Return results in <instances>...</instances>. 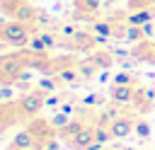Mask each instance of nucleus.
<instances>
[{"label": "nucleus", "mask_w": 155, "mask_h": 150, "mask_svg": "<svg viewBox=\"0 0 155 150\" xmlns=\"http://www.w3.org/2000/svg\"><path fill=\"white\" fill-rule=\"evenodd\" d=\"M15 97V85H0V102H10Z\"/></svg>", "instance_id": "7c9ffc66"}, {"label": "nucleus", "mask_w": 155, "mask_h": 150, "mask_svg": "<svg viewBox=\"0 0 155 150\" xmlns=\"http://www.w3.org/2000/svg\"><path fill=\"white\" fill-rule=\"evenodd\" d=\"M53 77H56L58 82H63V85H75V82L80 80V73H78V65H63V68L56 70Z\"/></svg>", "instance_id": "f8f14e48"}, {"label": "nucleus", "mask_w": 155, "mask_h": 150, "mask_svg": "<svg viewBox=\"0 0 155 150\" xmlns=\"http://www.w3.org/2000/svg\"><path fill=\"white\" fill-rule=\"evenodd\" d=\"M102 150H109V148H107V145H104V148H102Z\"/></svg>", "instance_id": "79ce46f5"}, {"label": "nucleus", "mask_w": 155, "mask_h": 150, "mask_svg": "<svg viewBox=\"0 0 155 150\" xmlns=\"http://www.w3.org/2000/svg\"><path fill=\"white\" fill-rule=\"evenodd\" d=\"M133 102L138 104V106H143V111L155 102V90L153 87H136V97H133Z\"/></svg>", "instance_id": "4468645a"}, {"label": "nucleus", "mask_w": 155, "mask_h": 150, "mask_svg": "<svg viewBox=\"0 0 155 150\" xmlns=\"http://www.w3.org/2000/svg\"><path fill=\"white\" fill-rule=\"evenodd\" d=\"M68 121H70V116H68V114H63V111H56V114L51 116V126H53V128H63Z\"/></svg>", "instance_id": "c85d7f7f"}, {"label": "nucleus", "mask_w": 155, "mask_h": 150, "mask_svg": "<svg viewBox=\"0 0 155 150\" xmlns=\"http://www.w3.org/2000/svg\"><path fill=\"white\" fill-rule=\"evenodd\" d=\"M133 126H136V121H133L131 116L119 114V116H116V119L109 123V131H111L114 140H124V138H128V135L133 133Z\"/></svg>", "instance_id": "20e7f679"}, {"label": "nucleus", "mask_w": 155, "mask_h": 150, "mask_svg": "<svg viewBox=\"0 0 155 150\" xmlns=\"http://www.w3.org/2000/svg\"><path fill=\"white\" fill-rule=\"evenodd\" d=\"M90 58H92V63H94L99 70H111V65H114V60H116L111 51H94Z\"/></svg>", "instance_id": "ddd939ff"}, {"label": "nucleus", "mask_w": 155, "mask_h": 150, "mask_svg": "<svg viewBox=\"0 0 155 150\" xmlns=\"http://www.w3.org/2000/svg\"><path fill=\"white\" fill-rule=\"evenodd\" d=\"M73 2H75V19L94 22V12L102 7L104 0H73Z\"/></svg>", "instance_id": "423d86ee"}, {"label": "nucleus", "mask_w": 155, "mask_h": 150, "mask_svg": "<svg viewBox=\"0 0 155 150\" xmlns=\"http://www.w3.org/2000/svg\"><path fill=\"white\" fill-rule=\"evenodd\" d=\"M150 5H155V0H150Z\"/></svg>", "instance_id": "a19ab883"}, {"label": "nucleus", "mask_w": 155, "mask_h": 150, "mask_svg": "<svg viewBox=\"0 0 155 150\" xmlns=\"http://www.w3.org/2000/svg\"><path fill=\"white\" fill-rule=\"evenodd\" d=\"M99 68L92 63V58H85V60H80L78 63V73H80V80H90L94 73H97Z\"/></svg>", "instance_id": "6ab92c4d"}, {"label": "nucleus", "mask_w": 155, "mask_h": 150, "mask_svg": "<svg viewBox=\"0 0 155 150\" xmlns=\"http://www.w3.org/2000/svg\"><path fill=\"white\" fill-rule=\"evenodd\" d=\"M143 34H145V39H153V34H155V24H153V22L143 24Z\"/></svg>", "instance_id": "473e14b6"}, {"label": "nucleus", "mask_w": 155, "mask_h": 150, "mask_svg": "<svg viewBox=\"0 0 155 150\" xmlns=\"http://www.w3.org/2000/svg\"><path fill=\"white\" fill-rule=\"evenodd\" d=\"M124 150H138V148H124Z\"/></svg>", "instance_id": "4c0bfd02"}, {"label": "nucleus", "mask_w": 155, "mask_h": 150, "mask_svg": "<svg viewBox=\"0 0 155 150\" xmlns=\"http://www.w3.org/2000/svg\"><path fill=\"white\" fill-rule=\"evenodd\" d=\"M56 111H63V114L73 116V111H75V104H73V102H63V104H61V106H58Z\"/></svg>", "instance_id": "2f4dec72"}, {"label": "nucleus", "mask_w": 155, "mask_h": 150, "mask_svg": "<svg viewBox=\"0 0 155 150\" xmlns=\"http://www.w3.org/2000/svg\"><path fill=\"white\" fill-rule=\"evenodd\" d=\"M24 68H29V51H24V53H2L0 56V70L12 82L19 77V73Z\"/></svg>", "instance_id": "7ed1b4c3"}, {"label": "nucleus", "mask_w": 155, "mask_h": 150, "mask_svg": "<svg viewBox=\"0 0 155 150\" xmlns=\"http://www.w3.org/2000/svg\"><path fill=\"white\" fill-rule=\"evenodd\" d=\"M46 94H48V92H44L41 87L34 85V90H29V92L19 99V104H17V106H19V119H36L39 111L44 109Z\"/></svg>", "instance_id": "f03ea898"}, {"label": "nucleus", "mask_w": 155, "mask_h": 150, "mask_svg": "<svg viewBox=\"0 0 155 150\" xmlns=\"http://www.w3.org/2000/svg\"><path fill=\"white\" fill-rule=\"evenodd\" d=\"M34 24H24V22H17V19H10L0 27V39L7 44V46H15V48H24L29 44V36L34 34Z\"/></svg>", "instance_id": "f257e3e1"}, {"label": "nucleus", "mask_w": 155, "mask_h": 150, "mask_svg": "<svg viewBox=\"0 0 155 150\" xmlns=\"http://www.w3.org/2000/svg\"><path fill=\"white\" fill-rule=\"evenodd\" d=\"M119 114H121V111H119V104H116V102H111V104H109V106H104V111L99 114L97 126H109V123H111Z\"/></svg>", "instance_id": "f3484780"}, {"label": "nucleus", "mask_w": 155, "mask_h": 150, "mask_svg": "<svg viewBox=\"0 0 155 150\" xmlns=\"http://www.w3.org/2000/svg\"><path fill=\"white\" fill-rule=\"evenodd\" d=\"M36 7L29 2V0H22L17 7H15V12H12V19H17V22H24V24H34V19H36Z\"/></svg>", "instance_id": "6e6552de"}, {"label": "nucleus", "mask_w": 155, "mask_h": 150, "mask_svg": "<svg viewBox=\"0 0 155 150\" xmlns=\"http://www.w3.org/2000/svg\"><path fill=\"white\" fill-rule=\"evenodd\" d=\"M22 0H0V12H5L7 17H12V12H15V7L19 5Z\"/></svg>", "instance_id": "c756f323"}, {"label": "nucleus", "mask_w": 155, "mask_h": 150, "mask_svg": "<svg viewBox=\"0 0 155 150\" xmlns=\"http://www.w3.org/2000/svg\"><path fill=\"white\" fill-rule=\"evenodd\" d=\"M82 126H85L82 121H75V119H70V121H68L63 128H58V133H61L63 138H68V140H70V138H73V135H75V133H78Z\"/></svg>", "instance_id": "412c9836"}, {"label": "nucleus", "mask_w": 155, "mask_h": 150, "mask_svg": "<svg viewBox=\"0 0 155 150\" xmlns=\"http://www.w3.org/2000/svg\"><path fill=\"white\" fill-rule=\"evenodd\" d=\"M58 80L53 77V75H44V77H39L36 80V87H41L44 92H58Z\"/></svg>", "instance_id": "aec40b11"}, {"label": "nucleus", "mask_w": 155, "mask_h": 150, "mask_svg": "<svg viewBox=\"0 0 155 150\" xmlns=\"http://www.w3.org/2000/svg\"><path fill=\"white\" fill-rule=\"evenodd\" d=\"M124 39H126V41H131V44H140V41L145 39V34H143V27L126 24V27H124Z\"/></svg>", "instance_id": "a211bd4d"}, {"label": "nucleus", "mask_w": 155, "mask_h": 150, "mask_svg": "<svg viewBox=\"0 0 155 150\" xmlns=\"http://www.w3.org/2000/svg\"><path fill=\"white\" fill-rule=\"evenodd\" d=\"M94 140H97V143H102V145H107L109 140H114V135H111L109 126H94Z\"/></svg>", "instance_id": "393cba45"}, {"label": "nucleus", "mask_w": 155, "mask_h": 150, "mask_svg": "<svg viewBox=\"0 0 155 150\" xmlns=\"http://www.w3.org/2000/svg\"><path fill=\"white\" fill-rule=\"evenodd\" d=\"M27 51H31V53H36V56H46V53H48V46L44 44V39L39 36V31H34V34L29 36Z\"/></svg>", "instance_id": "dca6fc26"}, {"label": "nucleus", "mask_w": 155, "mask_h": 150, "mask_svg": "<svg viewBox=\"0 0 155 150\" xmlns=\"http://www.w3.org/2000/svg\"><path fill=\"white\" fill-rule=\"evenodd\" d=\"M12 143H15V145H19V148H24V150H34L36 145H41V143L36 140V135H34L29 128H22L19 133H15Z\"/></svg>", "instance_id": "9b49d317"}, {"label": "nucleus", "mask_w": 155, "mask_h": 150, "mask_svg": "<svg viewBox=\"0 0 155 150\" xmlns=\"http://www.w3.org/2000/svg\"><path fill=\"white\" fill-rule=\"evenodd\" d=\"M102 148H104L102 143H97V140H92V143H90V145H87L85 150H102Z\"/></svg>", "instance_id": "f704fd0d"}, {"label": "nucleus", "mask_w": 155, "mask_h": 150, "mask_svg": "<svg viewBox=\"0 0 155 150\" xmlns=\"http://www.w3.org/2000/svg\"><path fill=\"white\" fill-rule=\"evenodd\" d=\"M5 150H24V148H19V145H15V143H10V145H7Z\"/></svg>", "instance_id": "c9c22d12"}, {"label": "nucleus", "mask_w": 155, "mask_h": 150, "mask_svg": "<svg viewBox=\"0 0 155 150\" xmlns=\"http://www.w3.org/2000/svg\"><path fill=\"white\" fill-rule=\"evenodd\" d=\"M150 128H153V126H150V123H148L145 119H136V126H133V133H136L138 138H143V140H145V138H150V133H153Z\"/></svg>", "instance_id": "b1692460"}, {"label": "nucleus", "mask_w": 155, "mask_h": 150, "mask_svg": "<svg viewBox=\"0 0 155 150\" xmlns=\"http://www.w3.org/2000/svg\"><path fill=\"white\" fill-rule=\"evenodd\" d=\"M90 31L97 34V36H107V39H116L119 34V27L111 22V19H94L90 24Z\"/></svg>", "instance_id": "1a4fd4ad"}, {"label": "nucleus", "mask_w": 155, "mask_h": 150, "mask_svg": "<svg viewBox=\"0 0 155 150\" xmlns=\"http://www.w3.org/2000/svg\"><path fill=\"white\" fill-rule=\"evenodd\" d=\"M34 24H36V27H53L56 22H53V17H51L48 12L39 10V12H36V19H34Z\"/></svg>", "instance_id": "cd10ccee"}, {"label": "nucleus", "mask_w": 155, "mask_h": 150, "mask_svg": "<svg viewBox=\"0 0 155 150\" xmlns=\"http://www.w3.org/2000/svg\"><path fill=\"white\" fill-rule=\"evenodd\" d=\"M56 31H58V36H61V39H73L80 29H78L73 22H63V24H58V27H56Z\"/></svg>", "instance_id": "4be33fe9"}, {"label": "nucleus", "mask_w": 155, "mask_h": 150, "mask_svg": "<svg viewBox=\"0 0 155 150\" xmlns=\"http://www.w3.org/2000/svg\"><path fill=\"white\" fill-rule=\"evenodd\" d=\"M34 150H48V148H46V145H36Z\"/></svg>", "instance_id": "e433bc0d"}, {"label": "nucleus", "mask_w": 155, "mask_h": 150, "mask_svg": "<svg viewBox=\"0 0 155 150\" xmlns=\"http://www.w3.org/2000/svg\"><path fill=\"white\" fill-rule=\"evenodd\" d=\"M63 104V97L58 92H48L46 94V102H44V109H58Z\"/></svg>", "instance_id": "a878e982"}, {"label": "nucleus", "mask_w": 155, "mask_h": 150, "mask_svg": "<svg viewBox=\"0 0 155 150\" xmlns=\"http://www.w3.org/2000/svg\"><path fill=\"white\" fill-rule=\"evenodd\" d=\"M102 94H97V92H90V94H85L82 99H80V104L82 106H102Z\"/></svg>", "instance_id": "bb28decb"}, {"label": "nucleus", "mask_w": 155, "mask_h": 150, "mask_svg": "<svg viewBox=\"0 0 155 150\" xmlns=\"http://www.w3.org/2000/svg\"><path fill=\"white\" fill-rule=\"evenodd\" d=\"M73 46H75L78 51H90L92 46H97V44H94V34H92V31H78V34L73 36Z\"/></svg>", "instance_id": "2eb2a0df"}, {"label": "nucleus", "mask_w": 155, "mask_h": 150, "mask_svg": "<svg viewBox=\"0 0 155 150\" xmlns=\"http://www.w3.org/2000/svg\"><path fill=\"white\" fill-rule=\"evenodd\" d=\"M153 17H155L153 7H138V10H131V12L126 15V24H136V27H143V24L153 22Z\"/></svg>", "instance_id": "9d476101"}, {"label": "nucleus", "mask_w": 155, "mask_h": 150, "mask_svg": "<svg viewBox=\"0 0 155 150\" xmlns=\"http://www.w3.org/2000/svg\"><path fill=\"white\" fill-rule=\"evenodd\" d=\"M150 41H155V34H153V39H150Z\"/></svg>", "instance_id": "ea45409f"}, {"label": "nucleus", "mask_w": 155, "mask_h": 150, "mask_svg": "<svg viewBox=\"0 0 155 150\" xmlns=\"http://www.w3.org/2000/svg\"><path fill=\"white\" fill-rule=\"evenodd\" d=\"M109 99L116 104H128L136 97V85H109Z\"/></svg>", "instance_id": "39448f33"}, {"label": "nucleus", "mask_w": 155, "mask_h": 150, "mask_svg": "<svg viewBox=\"0 0 155 150\" xmlns=\"http://www.w3.org/2000/svg\"><path fill=\"white\" fill-rule=\"evenodd\" d=\"M136 77L131 75V70H119L111 75V85H133Z\"/></svg>", "instance_id": "5701e85b"}, {"label": "nucleus", "mask_w": 155, "mask_h": 150, "mask_svg": "<svg viewBox=\"0 0 155 150\" xmlns=\"http://www.w3.org/2000/svg\"><path fill=\"white\" fill-rule=\"evenodd\" d=\"M109 2H121V0H109Z\"/></svg>", "instance_id": "58836bf2"}, {"label": "nucleus", "mask_w": 155, "mask_h": 150, "mask_svg": "<svg viewBox=\"0 0 155 150\" xmlns=\"http://www.w3.org/2000/svg\"><path fill=\"white\" fill-rule=\"evenodd\" d=\"M44 145H46V148H48V150H58V148H61V145H58V140H56V138H48V140H46V143H44Z\"/></svg>", "instance_id": "72a5a7b5"}, {"label": "nucleus", "mask_w": 155, "mask_h": 150, "mask_svg": "<svg viewBox=\"0 0 155 150\" xmlns=\"http://www.w3.org/2000/svg\"><path fill=\"white\" fill-rule=\"evenodd\" d=\"M92 140H94V126H87V123H85V126L68 140V145H70L73 150H85Z\"/></svg>", "instance_id": "0eeeda50"}]
</instances>
